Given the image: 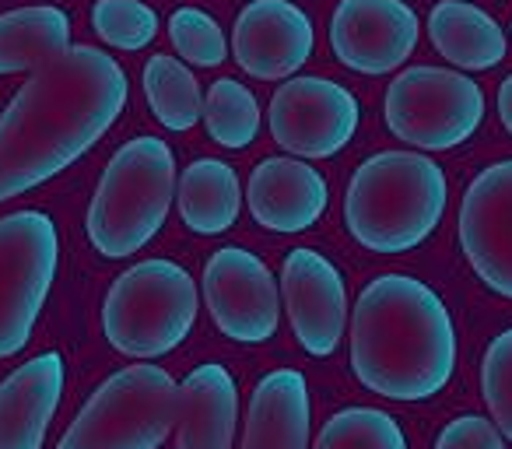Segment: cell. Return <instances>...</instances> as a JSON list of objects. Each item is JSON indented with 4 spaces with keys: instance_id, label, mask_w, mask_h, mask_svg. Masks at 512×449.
Returning <instances> with one entry per match:
<instances>
[{
    "instance_id": "6da1fadb",
    "label": "cell",
    "mask_w": 512,
    "mask_h": 449,
    "mask_svg": "<svg viewBox=\"0 0 512 449\" xmlns=\"http://www.w3.org/2000/svg\"><path fill=\"white\" fill-rule=\"evenodd\" d=\"M127 74L95 46L32 71L0 116V204L60 176L106 137L127 106Z\"/></svg>"
},
{
    "instance_id": "7a4b0ae2",
    "label": "cell",
    "mask_w": 512,
    "mask_h": 449,
    "mask_svg": "<svg viewBox=\"0 0 512 449\" xmlns=\"http://www.w3.org/2000/svg\"><path fill=\"white\" fill-rule=\"evenodd\" d=\"M351 365L365 390L428 400L456 369V327L439 292L411 274H379L351 313Z\"/></svg>"
},
{
    "instance_id": "3957f363",
    "label": "cell",
    "mask_w": 512,
    "mask_h": 449,
    "mask_svg": "<svg viewBox=\"0 0 512 449\" xmlns=\"http://www.w3.org/2000/svg\"><path fill=\"white\" fill-rule=\"evenodd\" d=\"M449 183L435 158L379 151L355 169L344 193V225L372 253L418 250L446 214Z\"/></svg>"
},
{
    "instance_id": "277c9868",
    "label": "cell",
    "mask_w": 512,
    "mask_h": 449,
    "mask_svg": "<svg viewBox=\"0 0 512 449\" xmlns=\"http://www.w3.org/2000/svg\"><path fill=\"white\" fill-rule=\"evenodd\" d=\"M176 197V158L162 137L127 141L99 179L88 207V239L109 260L134 257L162 232Z\"/></svg>"
},
{
    "instance_id": "5b68a950",
    "label": "cell",
    "mask_w": 512,
    "mask_h": 449,
    "mask_svg": "<svg viewBox=\"0 0 512 449\" xmlns=\"http://www.w3.org/2000/svg\"><path fill=\"white\" fill-rule=\"evenodd\" d=\"M200 295L190 271L172 260H141L113 281L102 330L120 355L162 358L190 337Z\"/></svg>"
},
{
    "instance_id": "8992f818",
    "label": "cell",
    "mask_w": 512,
    "mask_h": 449,
    "mask_svg": "<svg viewBox=\"0 0 512 449\" xmlns=\"http://www.w3.org/2000/svg\"><path fill=\"white\" fill-rule=\"evenodd\" d=\"M176 418V379L158 365H127L88 397L57 449H162Z\"/></svg>"
},
{
    "instance_id": "52a82bcc",
    "label": "cell",
    "mask_w": 512,
    "mask_h": 449,
    "mask_svg": "<svg viewBox=\"0 0 512 449\" xmlns=\"http://www.w3.org/2000/svg\"><path fill=\"white\" fill-rule=\"evenodd\" d=\"M481 120L484 92L460 71L407 67L386 88V127L421 151H449L470 141Z\"/></svg>"
},
{
    "instance_id": "ba28073f",
    "label": "cell",
    "mask_w": 512,
    "mask_h": 449,
    "mask_svg": "<svg viewBox=\"0 0 512 449\" xmlns=\"http://www.w3.org/2000/svg\"><path fill=\"white\" fill-rule=\"evenodd\" d=\"M60 264V236L50 214L15 211L0 218V358L32 341Z\"/></svg>"
},
{
    "instance_id": "9c48e42d",
    "label": "cell",
    "mask_w": 512,
    "mask_h": 449,
    "mask_svg": "<svg viewBox=\"0 0 512 449\" xmlns=\"http://www.w3.org/2000/svg\"><path fill=\"white\" fill-rule=\"evenodd\" d=\"M204 299L214 327L239 344H264L278 334L281 288L267 264L242 246H225L204 267Z\"/></svg>"
},
{
    "instance_id": "30bf717a",
    "label": "cell",
    "mask_w": 512,
    "mask_h": 449,
    "mask_svg": "<svg viewBox=\"0 0 512 449\" xmlns=\"http://www.w3.org/2000/svg\"><path fill=\"white\" fill-rule=\"evenodd\" d=\"M358 120V99L327 78H288L271 99V134L295 158H334L355 137Z\"/></svg>"
},
{
    "instance_id": "8fae6325",
    "label": "cell",
    "mask_w": 512,
    "mask_h": 449,
    "mask_svg": "<svg viewBox=\"0 0 512 449\" xmlns=\"http://www.w3.org/2000/svg\"><path fill=\"white\" fill-rule=\"evenodd\" d=\"M460 246L474 274L512 299V158L474 176L460 204Z\"/></svg>"
},
{
    "instance_id": "7c38bea8",
    "label": "cell",
    "mask_w": 512,
    "mask_h": 449,
    "mask_svg": "<svg viewBox=\"0 0 512 449\" xmlns=\"http://www.w3.org/2000/svg\"><path fill=\"white\" fill-rule=\"evenodd\" d=\"M421 22L404 0H341L330 18V46L358 74H390L418 46Z\"/></svg>"
},
{
    "instance_id": "4fadbf2b",
    "label": "cell",
    "mask_w": 512,
    "mask_h": 449,
    "mask_svg": "<svg viewBox=\"0 0 512 449\" xmlns=\"http://www.w3.org/2000/svg\"><path fill=\"white\" fill-rule=\"evenodd\" d=\"M281 299L299 344L313 358L337 351L348 327V288L334 264L316 250H292L281 267Z\"/></svg>"
},
{
    "instance_id": "5bb4252c",
    "label": "cell",
    "mask_w": 512,
    "mask_h": 449,
    "mask_svg": "<svg viewBox=\"0 0 512 449\" xmlns=\"http://www.w3.org/2000/svg\"><path fill=\"white\" fill-rule=\"evenodd\" d=\"M313 22L292 0H253L232 29L235 64L260 81H285L313 57Z\"/></svg>"
},
{
    "instance_id": "9a60e30c",
    "label": "cell",
    "mask_w": 512,
    "mask_h": 449,
    "mask_svg": "<svg viewBox=\"0 0 512 449\" xmlns=\"http://www.w3.org/2000/svg\"><path fill=\"white\" fill-rule=\"evenodd\" d=\"M249 211L271 232H306L323 218L330 186L302 158H264L249 176Z\"/></svg>"
},
{
    "instance_id": "2e32d148",
    "label": "cell",
    "mask_w": 512,
    "mask_h": 449,
    "mask_svg": "<svg viewBox=\"0 0 512 449\" xmlns=\"http://www.w3.org/2000/svg\"><path fill=\"white\" fill-rule=\"evenodd\" d=\"M64 379V358L46 351L0 383V449H43L64 397Z\"/></svg>"
},
{
    "instance_id": "e0dca14e",
    "label": "cell",
    "mask_w": 512,
    "mask_h": 449,
    "mask_svg": "<svg viewBox=\"0 0 512 449\" xmlns=\"http://www.w3.org/2000/svg\"><path fill=\"white\" fill-rule=\"evenodd\" d=\"M239 386L225 365H197L179 383L176 449H232Z\"/></svg>"
},
{
    "instance_id": "ac0fdd59",
    "label": "cell",
    "mask_w": 512,
    "mask_h": 449,
    "mask_svg": "<svg viewBox=\"0 0 512 449\" xmlns=\"http://www.w3.org/2000/svg\"><path fill=\"white\" fill-rule=\"evenodd\" d=\"M242 449H309V386L295 369H274L253 386Z\"/></svg>"
},
{
    "instance_id": "d6986e66",
    "label": "cell",
    "mask_w": 512,
    "mask_h": 449,
    "mask_svg": "<svg viewBox=\"0 0 512 449\" xmlns=\"http://www.w3.org/2000/svg\"><path fill=\"white\" fill-rule=\"evenodd\" d=\"M428 39L460 71H488L505 60V32L467 0H439L428 15Z\"/></svg>"
},
{
    "instance_id": "ffe728a7",
    "label": "cell",
    "mask_w": 512,
    "mask_h": 449,
    "mask_svg": "<svg viewBox=\"0 0 512 449\" xmlns=\"http://www.w3.org/2000/svg\"><path fill=\"white\" fill-rule=\"evenodd\" d=\"M71 50L67 11L39 4L0 15V74L39 71Z\"/></svg>"
},
{
    "instance_id": "44dd1931",
    "label": "cell",
    "mask_w": 512,
    "mask_h": 449,
    "mask_svg": "<svg viewBox=\"0 0 512 449\" xmlns=\"http://www.w3.org/2000/svg\"><path fill=\"white\" fill-rule=\"evenodd\" d=\"M242 207L239 176L221 158H197L179 176V214L197 236H221L235 225Z\"/></svg>"
},
{
    "instance_id": "7402d4cb",
    "label": "cell",
    "mask_w": 512,
    "mask_h": 449,
    "mask_svg": "<svg viewBox=\"0 0 512 449\" xmlns=\"http://www.w3.org/2000/svg\"><path fill=\"white\" fill-rule=\"evenodd\" d=\"M144 95L155 113V120L165 130H190L200 123V109H204V95L193 78V71L176 57H151L144 64Z\"/></svg>"
},
{
    "instance_id": "603a6c76",
    "label": "cell",
    "mask_w": 512,
    "mask_h": 449,
    "mask_svg": "<svg viewBox=\"0 0 512 449\" xmlns=\"http://www.w3.org/2000/svg\"><path fill=\"white\" fill-rule=\"evenodd\" d=\"M211 141H218L221 148H249L260 134V102L246 85H239L235 78H218L207 88L204 109H200Z\"/></svg>"
},
{
    "instance_id": "cb8c5ba5",
    "label": "cell",
    "mask_w": 512,
    "mask_h": 449,
    "mask_svg": "<svg viewBox=\"0 0 512 449\" xmlns=\"http://www.w3.org/2000/svg\"><path fill=\"white\" fill-rule=\"evenodd\" d=\"M316 449H407V439L397 418H390L386 411L348 407L320 428Z\"/></svg>"
},
{
    "instance_id": "d4e9b609",
    "label": "cell",
    "mask_w": 512,
    "mask_h": 449,
    "mask_svg": "<svg viewBox=\"0 0 512 449\" xmlns=\"http://www.w3.org/2000/svg\"><path fill=\"white\" fill-rule=\"evenodd\" d=\"M92 29L106 46L134 53L158 36V15L141 0H99L92 8Z\"/></svg>"
},
{
    "instance_id": "484cf974",
    "label": "cell",
    "mask_w": 512,
    "mask_h": 449,
    "mask_svg": "<svg viewBox=\"0 0 512 449\" xmlns=\"http://www.w3.org/2000/svg\"><path fill=\"white\" fill-rule=\"evenodd\" d=\"M169 39L179 50V60L197 67H218L228 60V43L221 25L200 8H179L169 18Z\"/></svg>"
},
{
    "instance_id": "4316f807",
    "label": "cell",
    "mask_w": 512,
    "mask_h": 449,
    "mask_svg": "<svg viewBox=\"0 0 512 449\" xmlns=\"http://www.w3.org/2000/svg\"><path fill=\"white\" fill-rule=\"evenodd\" d=\"M481 393L491 411V425L502 439H512V330L498 334L484 351Z\"/></svg>"
},
{
    "instance_id": "83f0119b",
    "label": "cell",
    "mask_w": 512,
    "mask_h": 449,
    "mask_svg": "<svg viewBox=\"0 0 512 449\" xmlns=\"http://www.w3.org/2000/svg\"><path fill=\"white\" fill-rule=\"evenodd\" d=\"M435 449H505L498 428L481 414H463L449 421L435 439Z\"/></svg>"
},
{
    "instance_id": "f1b7e54d",
    "label": "cell",
    "mask_w": 512,
    "mask_h": 449,
    "mask_svg": "<svg viewBox=\"0 0 512 449\" xmlns=\"http://www.w3.org/2000/svg\"><path fill=\"white\" fill-rule=\"evenodd\" d=\"M498 116H502L505 130L512 134V74L502 81V88H498Z\"/></svg>"
}]
</instances>
